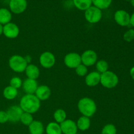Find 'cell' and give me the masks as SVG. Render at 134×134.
I'll return each instance as SVG.
<instances>
[{
  "instance_id": "obj_21",
  "label": "cell",
  "mask_w": 134,
  "mask_h": 134,
  "mask_svg": "<svg viewBox=\"0 0 134 134\" xmlns=\"http://www.w3.org/2000/svg\"><path fill=\"white\" fill-rule=\"evenodd\" d=\"M3 94L4 98L6 99L13 100L15 99L18 96V89L14 88L9 85L4 88Z\"/></svg>"
},
{
  "instance_id": "obj_12",
  "label": "cell",
  "mask_w": 134,
  "mask_h": 134,
  "mask_svg": "<svg viewBox=\"0 0 134 134\" xmlns=\"http://www.w3.org/2000/svg\"><path fill=\"white\" fill-rule=\"evenodd\" d=\"M6 112L8 115L9 121L16 123L20 121L24 111L19 105H13L9 107Z\"/></svg>"
},
{
  "instance_id": "obj_16",
  "label": "cell",
  "mask_w": 134,
  "mask_h": 134,
  "mask_svg": "<svg viewBox=\"0 0 134 134\" xmlns=\"http://www.w3.org/2000/svg\"><path fill=\"white\" fill-rule=\"evenodd\" d=\"M101 74L98 71H92L88 73L85 77V83L88 86H96L100 83Z\"/></svg>"
},
{
  "instance_id": "obj_29",
  "label": "cell",
  "mask_w": 134,
  "mask_h": 134,
  "mask_svg": "<svg viewBox=\"0 0 134 134\" xmlns=\"http://www.w3.org/2000/svg\"><path fill=\"white\" fill-rule=\"evenodd\" d=\"M75 69L76 74L79 77H84L88 74V67L82 64H80Z\"/></svg>"
},
{
  "instance_id": "obj_28",
  "label": "cell",
  "mask_w": 134,
  "mask_h": 134,
  "mask_svg": "<svg viewBox=\"0 0 134 134\" xmlns=\"http://www.w3.org/2000/svg\"><path fill=\"white\" fill-rule=\"evenodd\" d=\"M116 128L113 124H107L102 128L101 134H116Z\"/></svg>"
},
{
  "instance_id": "obj_13",
  "label": "cell",
  "mask_w": 134,
  "mask_h": 134,
  "mask_svg": "<svg viewBox=\"0 0 134 134\" xmlns=\"http://www.w3.org/2000/svg\"><path fill=\"white\" fill-rule=\"evenodd\" d=\"M62 133L64 134H76L77 133V124L71 119H66L65 121L60 124Z\"/></svg>"
},
{
  "instance_id": "obj_18",
  "label": "cell",
  "mask_w": 134,
  "mask_h": 134,
  "mask_svg": "<svg viewBox=\"0 0 134 134\" xmlns=\"http://www.w3.org/2000/svg\"><path fill=\"white\" fill-rule=\"evenodd\" d=\"M28 130L30 134H43L44 131L43 124L39 120H34L28 126Z\"/></svg>"
},
{
  "instance_id": "obj_31",
  "label": "cell",
  "mask_w": 134,
  "mask_h": 134,
  "mask_svg": "<svg viewBox=\"0 0 134 134\" xmlns=\"http://www.w3.org/2000/svg\"><path fill=\"white\" fill-rule=\"evenodd\" d=\"M123 37H124V41H126V42H132V41L134 40V30L130 29L126 31Z\"/></svg>"
},
{
  "instance_id": "obj_38",
  "label": "cell",
  "mask_w": 134,
  "mask_h": 134,
  "mask_svg": "<svg viewBox=\"0 0 134 134\" xmlns=\"http://www.w3.org/2000/svg\"><path fill=\"white\" fill-rule=\"evenodd\" d=\"M76 134H78V133H76Z\"/></svg>"
},
{
  "instance_id": "obj_10",
  "label": "cell",
  "mask_w": 134,
  "mask_h": 134,
  "mask_svg": "<svg viewBox=\"0 0 134 134\" xmlns=\"http://www.w3.org/2000/svg\"><path fill=\"white\" fill-rule=\"evenodd\" d=\"M20 29L16 24L9 22L3 26V34L9 39H15L19 35Z\"/></svg>"
},
{
  "instance_id": "obj_2",
  "label": "cell",
  "mask_w": 134,
  "mask_h": 134,
  "mask_svg": "<svg viewBox=\"0 0 134 134\" xmlns=\"http://www.w3.org/2000/svg\"><path fill=\"white\" fill-rule=\"evenodd\" d=\"M77 107L82 116L90 118L96 113L97 105L92 98L85 97L79 101Z\"/></svg>"
},
{
  "instance_id": "obj_36",
  "label": "cell",
  "mask_w": 134,
  "mask_h": 134,
  "mask_svg": "<svg viewBox=\"0 0 134 134\" xmlns=\"http://www.w3.org/2000/svg\"><path fill=\"white\" fill-rule=\"evenodd\" d=\"M130 3H131V5L134 7V0H130Z\"/></svg>"
},
{
  "instance_id": "obj_35",
  "label": "cell",
  "mask_w": 134,
  "mask_h": 134,
  "mask_svg": "<svg viewBox=\"0 0 134 134\" xmlns=\"http://www.w3.org/2000/svg\"><path fill=\"white\" fill-rule=\"evenodd\" d=\"M3 32V26L0 24V35H1Z\"/></svg>"
},
{
  "instance_id": "obj_11",
  "label": "cell",
  "mask_w": 134,
  "mask_h": 134,
  "mask_svg": "<svg viewBox=\"0 0 134 134\" xmlns=\"http://www.w3.org/2000/svg\"><path fill=\"white\" fill-rule=\"evenodd\" d=\"M114 19L119 26H127L130 22V15L126 10H119L115 12Z\"/></svg>"
},
{
  "instance_id": "obj_37",
  "label": "cell",
  "mask_w": 134,
  "mask_h": 134,
  "mask_svg": "<svg viewBox=\"0 0 134 134\" xmlns=\"http://www.w3.org/2000/svg\"><path fill=\"white\" fill-rule=\"evenodd\" d=\"M126 1H130V0H126Z\"/></svg>"
},
{
  "instance_id": "obj_27",
  "label": "cell",
  "mask_w": 134,
  "mask_h": 134,
  "mask_svg": "<svg viewBox=\"0 0 134 134\" xmlns=\"http://www.w3.org/2000/svg\"><path fill=\"white\" fill-rule=\"evenodd\" d=\"M34 117L32 116V114H30L29 113L23 112L22 116H21L20 121L21 122L22 124L28 126L33 121H34Z\"/></svg>"
},
{
  "instance_id": "obj_15",
  "label": "cell",
  "mask_w": 134,
  "mask_h": 134,
  "mask_svg": "<svg viewBox=\"0 0 134 134\" xmlns=\"http://www.w3.org/2000/svg\"><path fill=\"white\" fill-rule=\"evenodd\" d=\"M35 95L39 100L45 101L49 99L51 96V90L47 85H41L38 86L36 91H35Z\"/></svg>"
},
{
  "instance_id": "obj_8",
  "label": "cell",
  "mask_w": 134,
  "mask_h": 134,
  "mask_svg": "<svg viewBox=\"0 0 134 134\" xmlns=\"http://www.w3.org/2000/svg\"><path fill=\"white\" fill-rule=\"evenodd\" d=\"M39 63L43 68L50 69L55 65L56 57L49 51H46L42 53L39 57Z\"/></svg>"
},
{
  "instance_id": "obj_6",
  "label": "cell",
  "mask_w": 134,
  "mask_h": 134,
  "mask_svg": "<svg viewBox=\"0 0 134 134\" xmlns=\"http://www.w3.org/2000/svg\"><path fill=\"white\" fill-rule=\"evenodd\" d=\"M65 66L70 69H75L81 63V55L77 52H70L67 54L64 59Z\"/></svg>"
},
{
  "instance_id": "obj_30",
  "label": "cell",
  "mask_w": 134,
  "mask_h": 134,
  "mask_svg": "<svg viewBox=\"0 0 134 134\" xmlns=\"http://www.w3.org/2000/svg\"><path fill=\"white\" fill-rule=\"evenodd\" d=\"M22 81L20 77H14L10 80V86L16 89H18L22 87Z\"/></svg>"
},
{
  "instance_id": "obj_1",
  "label": "cell",
  "mask_w": 134,
  "mask_h": 134,
  "mask_svg": "<svg viewBox=\"0 0 134 134\" xmlns=\"http://www.w3.org/2000/svg\"><path fill=\"white\" fill-rule=\"evenodd\" d=\"M19 106L24 112L34 114L40 109L41 101L35 94H25L20 100Z\"/></svg>"
},
{
  "instance_id": "obj_7",
  "label": "cell",
  "mask_w": 134,
  "mask_h": 134,
  "mask_svg": "<svg viewBox=\"0 0 134 134\" xmlns=\"http://www.w3.org/2000/svg\"><path fill=\"white\" fill-rule=\"evenodd\" d=\"M81 63L86 67L92 66L98 61V54L93 50H86L81 55Z\"/></svg>"
},
{
  "instance_id": "obj_32",
  "label": "cell",
  "mask_w": 134,
  "mask_h": 134,
  "mask_svg": "<svg viewBox=\"0 0 134 134\" xmlns=\"http://www.w3.org/2000/svg\"><path fill=\"white\" fill-rule=\"evenodd\" d=\"M8 121H9V118L6 111H0V124H4Z\"/></svg>"
},
{
  "instance_id": "obj_14",
  "label": "cell",
  "mask_w": 134,
  "mask_h": 134,
  "mask_svg": "<svg viewBox=\"0 0 134 134\" xmlns=\"http://www.w3.org/2000/svg\"><path fill=\"white\" fill-rule=\"evenodd\" d=\"M22 87L23 91L26 94H35L38 87L37 81L34 79H26L22 82Z\"/></svg>"
},
{
  "instance_id": "obj_20",
  "label": "cell",
  "mask_w": 134,
  "mask_h": 134,
  "mask_svg": "<svg viewBox=\"0 0 134 134\" xmlns=\"http://www.w3.org/2000/svg\"><path fill=\"white\" fill-rule=\"evenodd\" d=\"M11 20V12L6 8H1L0 9V24L4 26L10 22Z\"/></svg>"
},
{
  "instance_id": "obj_23",
  "label": "cell",
  "mask_w": 134,
  "mask_h": 134,
  "mask_svg": "<svg viewBox=\"0 0 134 134\" xmlns=\"http://www.w3.org/2000/svg\"><path fill=\"white\" fill-rule=\"evenodd\" d=\"M76 8L81 10H86L92 5V0H73Z\"/></svg>"
},
{
  "instance_id": "obj_19",
  "label": "cell",
  "mask_w": 134,
  "mask_h": 134,
  "mask_svg": "<svg viewBox=\"0 0 134 134\" xmlns=\"http://www.w3.org/2000/svg\"><path fill=\"white\" fill-rule=\"evenodd\" d=\"M76 124H77L78 130L84 132V131L88 130L90 128V125H91V122H90V118L82 115L81 117L79 118Z\"/></svg>"
},
{
  "instance_id": "obj_26",
  "label": "cell",
  "mask_w": 134,
  "mask_h": 134,
  "mask_svg": "<svg viewBox=\"0 0 134 134\" xmlns=\"http://www.w3.org/2000/svg\"><path fill=\"white\" fill-rule=\"evenodd\" d=\"M96 71L102 74V73L108 71L109 64L105 60H100L99 61H97L96 64Z\"/></svg>"
},
{
  "instance_id": "obj_9",
  "label": "cell",
  "mask_w": 134,
  "mask_h": 134,
  "mask_svg": "<svg viewBox=\"0 0 134 134\" xmlns=\"http://www.w3.org/2000/svg\"><path fill=\"white\" fill-rule=\"evenodd\" d=\"M27 3L26 0H10L9 9L10 11L14 14H21L26 10Z\"/></svg>"
},
{
  "instance_id": "obj_25",
  "label": "cell",
  "mask_w": 134,
  "mask_h": 134,
  "mask_svg": "<svg viewBox=\"0 0 134 134\" xmlns=\"http://www.w3.org/2000/svg\"><path fill=\"white\" fill-rule=\"evenodd\" d=\"M92 1L94 6L102 10L109 7L113 0H92Z\"/></svg>"
},
{
  "instance_id": "obj_4",
  "label": "cell",
  "mask_w": 134,
  "mask_h": 134,
  "mask_svg": "<svg viewBox=\"0 0 134 134\" xmlns=\"http://www.w3.org/2000/svg\"><path fill=\"white\" fill-rule=\"evenodd\" d=\"M119 81V77L116 73L111 71L108 70L101 74L100 84L106 88H113L117 86Z\"/></svg>"
},
{
  "instance_id": "obj_33",
  "label": "cell",
  "mask_w": 134,
  "mask_h": 134,
  "mask_svg": "<svg viewBox=\"0 0 134 134\" xmlns=\"http://www.w3.org/2000/svg\"><path fill=\"white\" fill-rule=\"evenodd\" d=\"M130 24H131L133 27H134V13L130 16Z\"/></svg>"
},
{
  "instance_id": "obj_5",
  "label": "cell",
  "mask_w": 134,
  "mask_h": 134,
  "mask_svg": "<svg viewBox=\"0 0 134 134\" xmlns=\"http://www.w3.org/2000/svg\"><path fill=\"white\" fill-rule=\"evenodd\" d=\"M85 17L86 20L90 24H96L102 18V10L92 5L85 10Z\"/></svg>"
},
{
  "instance_id": "obj_34",
  "label": "cell",
  "mask_w": 134,
  "mask_h": 134,
  "mask_svg": "<svg viewBox=\"0 0 134 134\" xmlns=\"http://www.w3.org/2000/svg\"><path fill=\"white\" fill-rule=\"evenodd\" d=\"M130 75L132 77V78L134 80V67L130 69Z\"/></svg>"
},
{
  "instance_id": "obj_24",
  "label": "cell",
  "mask_w": 134,
  "mask_h": 134,
  "mask_svg": "<svg viewBox=\"0 0 134 134\" xmlns=\"http://www.w3.org/2000/svg\"><path fill=\"white\" fill-rule=\"evenodd\" d=\"M54 119L55 122L61 124L67 119V113L62 109H58L54 113Z\"/></svg>"
},
{
  "instance_id": "obj_3",
  "label": "cell",
  "mask_w": 134,
  "mask_h": 134,
  "mask_svg": "<svg viewBox=\"0 0 134 134\" xmlns=\"http://www.w3.org/2000/svg\"><path fill=\"white\" fill-rule=\"evenodd\" d=\"M9 65L13 71L22 73L25 71L27 65V62L24 57L20 55H13L9 58Z\"/></svg>"
},
{
  "instance_id": "obj_17",
  "label": "cell",
  "mask_w": 134,
  "mask_h": 134,
  "mask_svg": "<svg viewBox=\"0 0 134 134\" xmlns=\"http://www.w3.org/2000/svg\"><path fill=\"white\" fill-rule=\"evenodd\" d=\"M25 73L27 79L37 80L40 75V70L37 65L34 64H27Z\"/></svg>"
},
{
  "instance_id": "obj_22",
  "label": "cell",
  "mask_w": 134,
  "mask_h": 134,
  "mask_svg": "<svg viewBox=\"0 0 134 134\" xmlns=\"http://www.w3.org/2000/svg\"><path fill=\"white\" fill-rule=\"evenodd\" d=\"M47 134H62L60 125L56 122H51L46 127Z\"/></svg>"
}]
</instances>
